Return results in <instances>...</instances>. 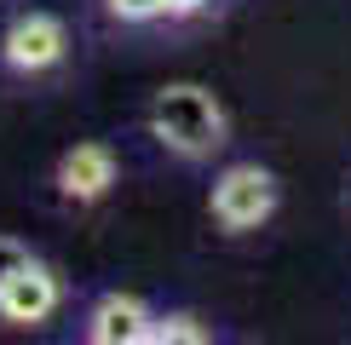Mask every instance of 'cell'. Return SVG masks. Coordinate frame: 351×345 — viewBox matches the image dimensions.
Here are the masks:
<instances>
[{"instance_id": "cell-1", "label": "cell", "mask_w": 351, "mask_h": 345, "mask_svg": "<svg viewBox=\"0 0 351 345\" xmlns=\"http://www.w3.org/2000/svg\"><path fill=\"white\" fill-rule=\"evenodd\" d=\"M150 133L167 144L173 155H184V162H202V155H213L219 144H225V110H219V98L208 86H167V92H156L150 104Z\"/></svg>"}, {"instance_id": "cell-2", "label": "cell", "mask_w": 351, "mask_h": 345, "mask_svg": "<svg viewBox=\"0 0 351 345\" xmlns=\"http://www.w3.org/2000/svg\"><path fill=\"white\" fill-rule=\"evenodd\" d=\"M64 52H69V29L52 12H18L0 35V69L6 75H47L64 64Z\"/></svg>"}, {"instance_id": "cell-3", "label": "cell", "mask_w": 351, "mask_h": 345, "mask_svg": "<svg viewBox=\"0 0 351 345\" xmlns=\"http://www.w3.org/2000/svg\"><path fill=\"white\" fill-rule=\"evenodd\" d=\"M276 213V179L259 162H237L213 179V219L225 230H259Z\"/></svg>"}, {"instance_id": "cell-4", "label": "cell", "mask_w": 351, "mask_h": 345, "mask_svg": "<svg viewBox=\"0 0 351 345\" xmlns=\"http://www.w3.org/2000/svg\"><path fill=\"white\" fill-rule=\"evenodd\" d=\"M58 299H64L58 270L47 265V259L23 253V265H12L6 277H0V322H12V328H40V322L58 311Z\"/></svg>"}, {"instance_id": "cell-5", "label": "cell", "mask_w": 351, "mask_h": 345, "mask_svg": "<svg viewBox=\"0 0 351 345\" xmlns=\"http://www.w3.org/2000/svg\"><path fill=\"white\" fill-rule=\"evenodd\" d=\"M115 184V155L110 144H75V150H64V162H58V196L86 207V201H104Z\"/></svg>"}, {"instance_id": "cell-6", "label": "cell", "mask_w": 351, "mask_h": 345, "mask_svg": "<svg viewBox=\"0 0 351 345\" xmlns=\"http://www.w3.org/2000/svg\"><path fill=\"white\" fill-rule=\"evenodd\" d=\"M150 305L133 294H104L93 311H86V328L81 334L93 345H144V328H150Z\"/></svg>"}, {"instance_id": "cell-7", "label": "cell", "mask_w": 351, "mask_h": 345, "mask_svg": "<svg viewBox=\"0 0 351 345\" xmlns=\"http://www.w3.org/2000/svg\"><path fill=\"white\" fill-rule=\"evenodd\" d=\"M202 340H208V328L196 316H184V311L150 316V328H144V345H202Z\"/></svg>"}, {"instance_id": "cell-8", "label": "cell", "mask_w": 351, "mask_h": 345, "mask_svg": "<svg viewBox=\"0 0 351 345\" xmlns=\"http://www.w3.org/2000/svg\"><path fill=\"white\" fill-rule=\"evenodd\" d=\"M104 12L115 23H156L162 18V0H104Z\"/></svg>"}, {"instance_id": "cell-9", "label": "cell", "mask_w": 351, "mask_h": 345, "mask_svg": "<svg viewBox=\"0 0 351 345\" xmlns=\"http://www.w3.org/2000/svg\"><path fill=\"white\" fill-rule=\"evenodd\" d=\"M213 0H162V18H196V12H208Z\"/></svg>"}, {"instance_id": "cell-10", "label": "cell", "mask_w": 351, "mask_h": 345, "mask_svg": "<svg viewBox=\"0 0 351 345\" xmlns=\"http://www.w3.org/2000/svg\"><path fill=\"white\" fill-rule=\"evenodd\" d=\"M23 253H29L23 242H12V236H0V277H6L12 265H23Z\"/></svg>"}]
</instances>
